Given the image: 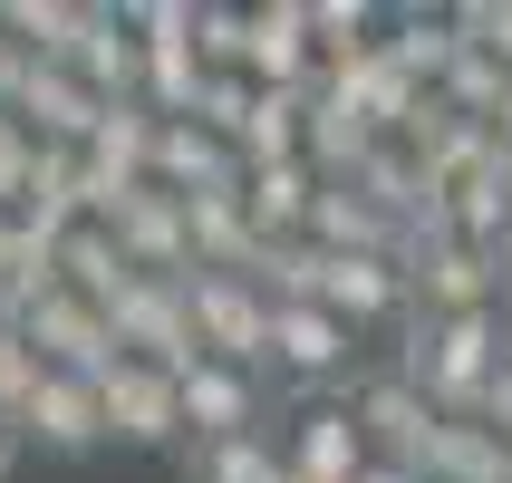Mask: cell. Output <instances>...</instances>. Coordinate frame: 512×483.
<instances>
[{"label": "cell", "instance_id": "1", "mask_svg": "<svg viewBox=\"0 0 512 483\" xmlns=\"http://www.w3.org/2000/svg\"><path fill=\"white\" fill-rule=\"evenodd\" d=\"M512 358V310H474V319H416V348H406V377L426 387L435 416L455 426H484V397Z\"/></svg>", "mask_w": 512, "mask_h": 483}, {"label": "cell", "instance_id": "2", "mask_svg": "<svg viewBox=\"0 0 512 483\" xmlns=\"http://www.w3.org/2000/svg\"><path fill=\"white\" fill-rule=\"evenodd\" d=\"M116 348H126V358H145V368H174V377H184V368H203V339H194V290H184V281H145V271H136V281H126V290H116Z\"/></svg>", "mask_w": 512, "mask_h": 483}, {"label": "cell", "instance_id": "16", "mask_svg": "<svg viewBox=\"0 0 512 483\" xmlns=\"http://www.w3.org/2000/svg\"><path fill=\"white\" fill-rule=\"evenodd\" d=\"M319 194H329V174H319L310 155H300V165H252V174H242V203H252L261 242H310Z\"/></svg>", "mask_w": 512, "mask_h": 483}, {"label": "cell", "instance_id": "28", "mask_svg": "<svg viewBox=\"0 0 512 483\" xmlns=\"http://www.w3.org/2000/svg\"><path fill=\"white\" fill-rule=\"evenodd\" d=\"M29 68H39V58H29V39L10 20H0V116L20 107V87H29Z\"/></svg>", "mask_w": 512, "mask_h": 483}, {"label": "cell", "instance_id": "17", "mask_svg": "<svg viewBox=\"0 0 512 483\" xmlns=\"http://www.w3.org/2000/svg\"><path fill=\"white\" fill-rule=\"evenodd\" d=\"M68 68H78V78L97 87L107 107H145V39H136L126 20H116V10H107L97 29H87V49L68 58Z\"/></svg>", "mask_w": 512, "mask_h": 483}, {"label": "cell", "instance_id": "21", "mask_svg": "<svg viewBox=\"0 0 512 483\" xmlns=\"http://www.w3.org/2000/svg\"><path fill=\"white\" fill-rule=\"evenodd\" d=\"M0 20L29 39V58H58V68H68V58L87 49V29L107 20V10H87V0H10Z\"/></svg>", "mask_w": 512, "mask_h": 483}, {"label": "cell", "instance_id": "15", "mask_svg": "<svg viewBox=\"0 0 512 483\" xmlns=\"http://www.w3.org/2000/svg\"><path fill=\"white\" fill-rule=\"evenodd\" d=\"M252 87H319V29L310 0H261L252 10V58H242Z\"/></svg>", "mask_w": 512, "mask_h": 483}, {"label": "cell", "instance_id": "18", "mask_svg": "<svg viewBox=\"0 0 512 483\" xmlns=\"http://www.w3.org/2000/svg\"><path fill=\"white\" fill-rule=\"evenodd\" d=\"M136 281V261L116 252V232L107 223H78V232H58V290H78V300H97V310H116V290Z\"/></svg>", "mask_w": 512, "mask_h": 483}, {"label": "cell", "instance_id": "23", "mask_svg": "<svg viewBox=\"0 0 512 483\" xmlns=\"http://www.w3.org/2000/svg\"><path fill=\"white\" fill-rule=\"evenodd\" d=\"M194 49L213 78H242V58H252V10H223V0H194Z\"/></svg>", "mask_w": 512, "mask_h": 483}, {"label": "cell", "instance_id": "3", "mask_svg": "<svg viewBox=\"0 0 512 483\" xmlns=\"http://www.w3.org/2000/svg\"><path fill=\"white\" fill-rule=\"evenodd\" d=\"M194 339L203 358H223V368H271V290L242 281V271H194Z\"/></svg>", "mask_w": 512, "mask_h": 483}, {"label": "cell", "instance_id": "24", "mask_svg": "<svg viewBox=\"0 0 512 483\" xmlns=\"http://www.w3.org/2000/svg\"><path fill=\"white\" fill-rule=\"evenodd\" d=\"M39 377H49V358L29 348V329H10V319H0V416H10V426H20V406L39 397Z\"/></svg>", "mask_w": 512, "mask_h": 483}, {"label": "cell", "instance_id": "19", "mask_svg": "<svg viewBox=\"0 0 512 483\" xmlns=\"http://www.w3.org/2000/svg\"><path fill=\"white\" fill-rule=\"evenodd\" d=\"M387 58H397L406 78L435 97V87H445V68L464 58V20H455V10H406V20H397V39H387Z\"/></svg>", "mask_w": 512, "mask_h": 483}, {"label": "cell", "instance_id": "20", "mask_svg": "<svg viewBox=\"0 0 512 483\" xmlns=\"http://www.w3.org/2000/svg\"><path fill=\"white\" fill-rule=\"evenodd\" d=\"M426 483H512V445L493 426H435V455H426Z\"/></svg>", "mask_w": 512, "mask_h": 483}, {"label": "cell", "instance_id": "14", "mask_svg": "<svg viewBox=\"0 0 512 483\" xmlns=\"http://www.w3.org/2000/svg\"><path fill=\"white\" fill-rule=\"evenodd\" d=\"M242 145L232 136H213V126H194V116H165V145H155V184L165 194H242Z\"/></svg>", "mask_w": 512, "mask_h": 483}, {"label": "cell", "instance_id": "4", "mask_svg": "<svg viewBox=\"0 0 512 483\" xmlns=\"http://www.w3.org/2000/svg\"><path fill=\"white\" fill-rule=\"evenodd\" d=\"M348 406H358V426H368V445H377V464H406V474H426V455H435V416L426 406V387L406 368H368L358 387H348Z\"/></svg>", "mask_w": 512, "mask_h": 483}, {"label": "cell", "instance_id": "31", "mask_svg": "<svg viewBox=\"0 0 512 483\" xmlns=\"http://www.w3.org/2000/svg\"><path fill=\"white\" fill-rule=\"evenodd\" d=\"M271 483H310V474H290V464H281V474H271Z\"/></svg>", "mask_w": 512, "mask_h": 483}, {"label": "cell", "instance_id": "11", "mask_svg": "<svg viewBox=\"0 0 512 483\" xmlns=\"http://www.w3.org/2000/svg\"><path fill=\"white\" fill-rule=\"evenodd\" d=\"M29 126V136L39 145H97V126H107V97H97V87L78 78V68H58V58H39V68H29V87H20V107H10Z\"/></svg>", "mask_w": 512, "mask_h": 483}, {"label": "cell", "instance_id": "7", "mask_svg": "<svg viewBox=\"0 0 512 483\" xmlns=\"http://www.w3.org/2000/svg\"><path fill=\"white\" fill-rule=\"evenodd\" d=\"M416 271V319H474V310H503V252H474V242H416L406 252Z\"/></svg>", "mask_w": 512, "mask_h": 483}, {"label": "cell", "instance_id": "9", "mask_svg": "<svg viewBox=\"0 0 512 483\" xmlns=\"http://www.w3.org/2000/svg\"><path fill=\"white\" fill-rule=\"evenodd\" d=\"M358 368V329L319 300H290L271 310V377H300V387H329V377Z\"/></svg>", "mask_w": 512, "mask_h": 483}, {"label": "cell", "instance_id": "22", "mask_svg": "<svg viewBox=\"0 0 512 483\" xmlns=\"http://www.w3.org/2000/svg\"><path fill=\"white\" fill-rule=\"evenodd\" d=\"M184 474H194V483H271L281 455H271V435H232V445H194Z\"/></svg>", "mask_w": 512, "mask_h": 483}, {"label": "cell", "instance_id": "10", "mask_svg": "<svg viewBox=\"0 0 512 483\" xmlns=\"http://www.w3.org/2000/svg\"><path fill=\"white\" fill-rule=\"evenodd\" d=\"M290 474H310V483H358L377 464V445H368V426H358V406L348 397H310L300 406V426H290Z\"/></svg>", "mask_w": 512, "mask_h": 483}, {"label": "cell", "instance_id": "29", "mask_svg": "<svg viewBox=\"0 0 512 483\" xmlns=\"http://www.w3.org/2000/svg\"><path fill=\"white\" fill-rule=\"evenodd\" d=\"M484 426L512 445V358H503V377H493V397H484Z\"/></svg>", "mask_w": 512, "mask_h": 483}, {"label": "cell", "instance_id": "30", "mask_svg": "<svg viewBox=\"0 0 512 483\" xmlns=\"http://www.w3.org/2000/svg\"><path fill=\"white\" fill-rule=\"evenodd\" d=\"M20 445H29V435H20V426H10V416H0V483L20 474Z\"/></svg>", "mask_w": 512, "mask_h": 483}, {"label": "cell", "instance_id": "26", "mask_svg": "<svg viewBox=\"0 0 512 483\" xmlns=\"http://www.w3.org/2000/svg\"><path fill=\"white\" fill-rule=\"evenodd\" d=\"M252 107H261V87H252V78H213V87H203V107H194V126H213V136H232V145H242Z\"/></svg>", "mask_w": 512, "mask_h": 483}, {"label": "cell", "instance_id": "25", "mask_svg": "<svg viewBox=\"0 0 512 483\" xmlns=\"http://www.w3.org/2000/svg\"><path fill=\"white\" fill-rule=\"evenodd\" d=\"M116 20L136 29L145 49H184V39H194V0H126Z\"/></svg>", "mask_w": 512, "mask_h": 483}, {"label": "cell", "instance_id": "6", "mask_svg": "<svg viewBox=\"0 0 512 483\" xmlns=\"http://www.w3.org/2000/svg\"><path fill=\"white\" fill-rule=\"evenodd\" d=\"M20 329H29V348H39L58 377H107V368H126V348H116V319L97 310V300H78V290H49V300L20 319Z\"/></svg>", "mask_w": 512, "mask_h": 483}, {"label": "cell", "instance_id": "5", "mask_svg": "<svg viewBox=\"0 0 512 483\" xmlns=\"http://www.w3.org/2000/svg\"><path fill=\"white\" fill-rule=\"evenodd\" d=\"M319 310H339L358 339L416 310V271L406 252H319Z\"/></svg>", "mask_w": 512, "mask_h": 483}, {"label": "cell", "instance_id": "13", "mask_svg": "<svg viewBox=\"0 0 512 483\" xmlns=\"http://www.w3.org/2000/svg\"><path fill=\"white\" fill-rule=\"evenodd\" d=\"M20 435L39 455H97L107 445V406H97V377H39V397L20 406Z\"/></svg>", "mask_w": 512, "mask_h": 483}, {"label": "cell", "instance_id": "12", "mask_svg": "<svg viewBox=\"0 0 512 483\" xmlns=\"http://www.w3.org/2000/svg\"><path fill=\"white\" fill-rule=\"evenodd\" d=\"M184 435H194V445L261 435V368H223V358L184 368Z\"/></svg>", "mask_w": 512, "mask_h": 483}, {"label": "cell", "instance_id": "8", "mask_svg": "<svg viewBox=\"0 0 512 483\" xmlns=\"http://www.w3.org/2000/svg\"><path fill=\"white\" fill-rule=\"evenodd\" d=\"M97 406H107L116 445H174V435H184V377L145 368V358H126V368L97 377Z\"/></svg>", "mask_w": 512, "mask_h": 483}, {"label": "cell", "instance_id": "27", "mask_svg": "<svg viewBox=\"0 0 512 483\" xmlns=\"http://www.w3.org/2000/svg\"><path fill=\"white\" fill-rule=\"evenodd\" d=\"M455 20H464V39H474L484 58H503V68H512V0H464Z\"/></svg>", "mask_w": 512, "mask_h": 483}, {"label": "cell", "instance_id": "32", "mask_svg": "<svg viewBox=\"0 0 512 483\" xmlns=\"http://www.w3.org/2000/svg\"><path fill=\"white\" fill-rule=\"evenodd\" d=\"M503 261H512V252H503Z\"/></svg>", "mask_w": 512, "mask_h": 483}]
</instances>
